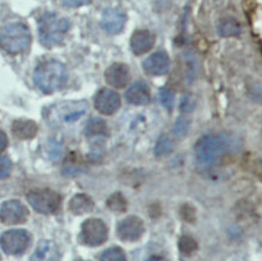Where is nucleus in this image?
<instances>
[{"label":"nucleus","mask_w":262,"mask_h":261,"mask_svg":"<svg viewBox=\"0 0 262 261\" xmlns=\"http://www.w3.org/2000/svg\"><path fill=\"white\" fill-rule=\"evenodd\" d=\"M105 80L110 86L122 89L128 85L130 80V70L126 64L115 63L105 70Z\"/></svg>","instance_id":"nucleus-14"},{"label":"nucleus","mask_w":262,"mask_h":261,"mask_svg":"<svg viewBox=\"0 0 262 261\" xmlns=\"http://www.w3.org/2000/svg\"><path fill=\"white\" fill-rule=\"evenodd\" d=\"M30 206L41 214H52L59 208L60 196L49 189L33 190L27 196Z\"/></svg>","instance_id":"nucleus-6"},{"label":"nucleus","mask_w":262,"mask_h":261,"mask_svg":"<svg viewBox=\"0 0 262 261\" xmlns=\"http://www.w3.org/2000/svg\"><path fill=\"white\" fill-rule=\"evenodd\" d=\"M126 13L119 9H106L103 13L102 27L110 34H117L123 29L126 25Z\"/></svg>","instance_id":"nucleus-13"},{"label":"nucleus","mask_w":262,"mask_h":261,"mask_svg":"<svg viewBox=\"0 0 262 261\" xmlns=\"http://www.w3.org/2000/svg\"><path fill=\"white\" fill-rule=\"evenodd\" d=\"M95 106L100 114L112 115L121 106V98L119 93L110 89H103L96 95Z\"/></svg>","instance_id":"nucleus-11"},{"label":"nucleus","mask_w":262,"mask_h":261,"mask_svg":"<svg viewBox=\"0 0 262 261\" xmlns=\"http://www.w3.org/2000/svg\"><path fill=\"white\" fill-rule=\"evenodd\" d=\"M12 132L19 139H30L35 137L38 132V126L30 120H17L13 122Z\"/></svg>","instance_id":"nucleus-18"},{"label":"nucleus","mask_w":262,"mask_h":261,"mask_svg":"<svg viewBox=\"0 0 262 261\" xmlns=\"http://www.w3.org/2000/svg\"><path fill=\"white\" fill-rule=\"evenodd\" d=\"M178 246H179L180 252L185 254V255H190V254L194 253L198 249V244L196 241H194L192 237H189V236L181 237L179 240V243H178Z\"/></svg>","instance_id":"nucleus-24"},{"label":"nucleus","mask_w":262,"mask_h":261,"mask_svg":"<svg viewBox=\"0 0 262 261\" xmlns=\"http://www.w3.org/2000/svg\"><path fill=\"white\" fill-rule=\"evenodd\" d=\"M155 45V35L149 31H137L130 38V50L134 55H144Z\"/></svg>","instance_id":"nucleus-15"},{"label":"nucleus","mask_w":262,"mask_h":261,"mask_svg":"<svg viewBox=\"0 0 262 261\" xmlns=\"http://www.w3.org/2000/svg\"><path fill=\"white\" fill-rule=\"evenodd\" d=\"M241 33V27L234 18L224 19L219 26V34L221 36H236Z\"/></svg>","instance_id":"nucleus-21"},{"label":"nucleus","mask_w":262,"mask_h":261,"mask_svg":"<svg viewBox=\"0 0 262 261\" xmlns=\"http://www.w3.org/2000/svg\"><path fill=\"white\" fill-rule=\"evenodd\" d=\"M127 102L134 105H145L150 102L151 93L149 86L145 82H136L127 90Z\"/></svg>","instance_id":"nucleus-17"},{"label":"nucleus","mask_w":262,"mask_h":261,"mask_svg":"<svg viewBox=\"0 0 262 261\" xmlns=\"http://www.w3.org/2000/svg\"><path fill=\"white\" fill-rule=\"evenodd\" d=\"M28 209L19 201H6L0 207V222L5 225H17L28 219Z\"/></svg>","instance_id":"nucleus-9"},{"label":"nucleus","mask_w":262,"mask_h":261,"mask_svg":"<svg viewBox=\"0 0 262 261\" xmlns=\"http://www.w3.org/2000/svg\"><path fill=\"white\" fill-rule=\"evenodd\" d=\"M60 252L52 241H40L29 261H59Z\"/></svg>","instance_id":"nucleus-16"},{"label":"nucleus","mask_w":262,"mask_h":261,"mask_svg":"<svg viewBox=\"0 0 262 261\" xmlns=\"http://www.w3.org/2000/svg\"><path fill=\"white\" fill-rule=\"evenodd\" d=\"M89 105L85 100H69L52 105L49 108L48 120L53 126L72 125L79 121L87 113Z\"/></svg>","instance_id":"nucleus-5"},{"label":"nucleus","mask_w":262,"mask_h":261,"mask_svg":"<svg viewBox=\"0 0 262 261\" xmlns=\"http://www.w3.org/2000/svg\"><path fill=\"white\" fill-rule=\"evenodd\" d=\"M32 35L28 27L21 22L6 25L0 32V46L10 55H18L28 50Z\"/></svg>","instance_id":"nucleus-4"},{"label":"nucleus","mask_w":262,"mask_h":261,"mask_svg":"<svg viewBox=\"0 0 262 261\" xmlns=\"http://www.w3.org/2000/svg\"><path fill=\"white\" fill-rule=\"evenodd\" d=\"M30 236L26 230H10L0 236V246L9 255H19L28 249Z\"/></svg>","instance_id":"nucleus-7"},{"label":"nucleus","mask_w":262,"mask_h":261,"mask_svg":"<svg viewBox=\"0 0 262 261\" xmlns=\"http://www.w3.org/2000/svg\"><path fill=\"white\" fill-rule=\"evenodd\" d=\"M146 261H167V260H164L163 257L160 255H152V256H150Z\"/></svg>","instance_id":"nucleus-31"},{"label":"nucleus","mask_w":262,"mask_h":261,"mask_svg":"<svg viewBox=\"0 0 262 261\" xmlns=\"http://www.w3.org/2000/svg\"><path fill=\"white\" fill-rule=\"evenodd\" d=\"M189 128H190L189 120L185 118H179L177 120L176 125H174V133H176V136L183 138V137L186 136V133L189 132Z\"/></svg>","instance_id":"nucleus-26"},{"label":"nucleus","mask_w":262,"mask_h":261,"mask_svg":"<svg viewBox=\"0 0 262 261\" xmlns=\"http://www.w3.org/2000/svg\"><path fill=\"white\" fill-rule=\"evenodd\" d=\"M68 80V73L64 64L55 59H49L36 67L34 81L43 93H53L62 89Z\"/></svg>","instance_id":"nucleus-2"},{"label":"nucleus","mask_w":262,"mask_h":261,"mask_svg":"<svg viewBox=\"0 0 262 261\" xmlns=\"http://www.w3.org/2000/svg\"><path fill=\"white\" fill-rule=\"evenodd\" d=\"M160 99H161V103H162L168 110H172L174 105V95L170 90L163 89L160 93Z\"/></svg>","instance_id":"nucleus-27"},{"label":"nucleus","mask_w":262,"mask_h":261,"mask_svg":"<svg viewBox=\"0 0 262 261\" xmlns=\"http://www.w3.org/2000/svg\"><path fill=\"white\" fill-rule=\"evenodd\" d=\"M234 142L226 135H208L198 140L194 151L201 165L216 166L227 153L232 151Z\"/></svg>","instance_id":"nucleus-1"},{"label":"nucleus","mask_w":262,"mask_h":261,"mask_svg":"<svg viewBox=\"0 0 262 261\" xmlns=\"http://www.w3.org/2000/svg\"><path fill=\"white\" fill-rule=\"evenodd\" d=\"M70 29V22L55 12H46L40 17L38 25L39 38L42 45L51 48L58 45Z\"/></svg>","instance_id":"nucleus-3"},{"label":"nucleus","mask_w":262,"mask_h":261,"mask_svg":"<svg viewBox=\"0 0 262 261\" xmlns=\"http://www.w3.org/2000/svg\"><path fill=\"white\" fill-rule=\"evenodd\" d=\"M144 232L143 220L138 216H128L117 226V236L125 242H136Z\"/></svg>","instance_id":"nucleus-10"},{"label":"nucleus","mask_w":262,"mask_h":261,"mask_svg":"<svg viewBox=\"0 0 262 261\" xmlns=\"http://www.w3.org/2000/svg\"><path fill=\"white\" fill-rule=\"evenodd\" d=\"M11 172V161L8 157H0V179L8 178Z\"/></svg>","instance_id":"nucleus-28"},{"label":"nucleus","mask_w":262,"mask_h":261,"mask_svg":"<svg viewBox=\"0 0 262 261\" xmlns=\"http://www.w3.org/2000/svg\"><path fill=\"white\" fill-rule=\"evenodd\" d=\"M85 133L87 137H105L107 136V126L102 119H91L86 125Z\"/></svg>","instance_id":"nucleus-20"},{"label":"nucleus","mask_w":262,"mask_h":261,"mask_svg":"<svg viewBox=\"0 0 262 261\" xmlns=\"http://www.w3.org/2000/svg\"><path fill=\"white\" fill-rule=\"evenodd\" d=\"M176 149V144H174L173 139L169 138L167 136H162L157 140L156 146H155V155L156 156H167L169 154H172Z\"/></svg>","instance_id":"nucleus-22"},{"label":"nucleus","mask_w":262,"mask_h":261,"mask_svg":"<svg viewBox=\"0 0 262 261\" xmlns=\"http://www.w3.org/2000/svg\"><path fill=\"white\" fill-rule=\"evenodd\" d=\"M100 261H127V257L122 249L119 247H113L102 254Z\"/></svg>","instance_id":"nucleus-25"},{"label":"nucleus","mask_w":262,"mask_h":261,"mask_svg":"<svg viewBox=\"0 0 262 261\" xmlns=\"http://www.w3.org/2000/svg\"><path fill=\"white\" fill-rule=\"evenodd\" d=\"M93 201L85 193H78L70 200L69 209L75 215H82V214L90 213L93 209Z\"/></svg>","instance_id":"nucleus-19"},{"label":"nucleus","mask_w":262,"mask_h":261,"mask_svg":"<svg viewBox=\"0 0 262 261\" xmlns=\"http://www.w3.org/2000/svg\"><path fill=\"white\" fill-rule=\"evenodd\" d=\"M169 57L167 56L166 52L162 51L152 53L143 63L144 70H145L147 74L152 76H160L166 74L168 70H169Z\"/></svg>","instance_id":"nucleus-12"},{"label":"nucleus","mask_w":262,"mask_h":261,"mask_svg":"<svg viewBox=\"0 0 262 261\" xmlns=\"http://www.w3.org/2000/svg\"><path fill=\"white\" fill-rule=\"evenodd\" d=\"M107 240V227L100 219H89L82 224L81 242L86 246L97 247Z\"/></svg>","instance_id":"nucleus-8"},{"label":"nucleus","mask_w":262,"mask_h":261,"mask_svg":"<svg viewBox=\"0 0 262 261\" xmlns=\"http://www.w3.org/2000/svg\"><path fill=\"white\" fill-rule=\"evenodd\" d=\"M107 208L114 210V212H125L127 209V201L121 193H114L107 200Z\"/></svg>","instance_id":"nucleus-23"},{"label":"nucleus","mask_w":262,"mask_h":261,"mask_svg":"<svg viewBox=\"0 0 262 261\" xmlns=\"http://www.w3.org/2000/svg\"><path fill=\"white\" fill-rule=\"evenodd\" d=\"M8 146V137L3 130H0V153H3Z\"/></svg>","instance_id":"nucleus-30"},{"label":"nucleus","mask_w":262,"mask_h":261,"mask_svg":"<svg viewBox=\"0 0 262 261\" xmlns=\"http://www.w3.org/2000/svg\"><path fill=\"white\" fill-rule=\"evenodd\" d=\"M63 5L68 6V8H79V6H83L89 4L91 0H60Z\"/></svg>","instance_id":"nucleus-29"}]
</instances>
